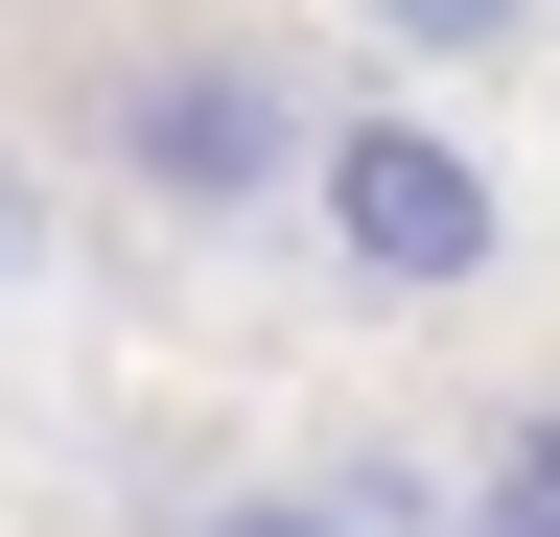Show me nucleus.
Listing matches in <instances>:
<instances>
[{"label":"nucleus","instance_id":"1","mask_svg":"<svg viewBox=\"0 0 560 537\" xmlns=\"http://www.w3.org/2000/svg\"><path fill=\"white\" fill-rule=\"evenodd\" d=\"M70 141H94L117 211H164V234H257V211H304L327 71H304L280 24H187V0H140V24H70Z\"/></svg>","mask_w":560,"mask_h":537},{"label":"nucleus","instance_id":"2","mask_svg":"<svg viewBox=\"0 0 560 537\" xmlns=\"http://www.w3.org/2000/svg\"><path fill=\"white\" fill-rule=\"evenodd\" d=\"M304 234H327L350 304H467L490 257H514V187H490L420 94H350L327 141H304Z\"/></svg>","mask_w":560,"mask_h":537},{"label":"nucleus","instance_id":"3","mask_svg":"<svg viewBox=\"0 0 560 537\" xmlns=\"http://www.w3.org/2000/svg\"><path fill=\"white\" fill-rule=\"evenodd\" d=\"M444 537H560V397H490V421H467Z\"/></svg>","mask_w":560,"mask_h":537},{"label":"nucleus","instance_id":"4","mask_svg":"<svg viewBox=\"0 0 560 537\" xmlns=\"http://www.w3.org/2000/svg\"><path fill=\"white\" fill-rule=\"evenodd\" d=\"M350 24H374V47H420V71H514L560 0H350Z\"/></svg>","mask_w":560,"mask_h":537},{"label":"nucleus","instance_id":"5","mask_svg":"<svg viewBox=\"0 0 560 537\" xmlns=\"http://www.w3.org/2000/svg\"><path fill=\"white\" fill-rule=\"evenodd\" d=\"M187 537H374V514H350V491H210Z\"/></svg>","mask_w":560,"mask_h":537},{"label":"nucleus","instance_id":"6","mask_svg":"<svg viewBox=\"0 0 560 537\" xmlns=\"http://www.w3.org/2000/svg\"><path fill=\"white\" fill-rule=\"evenodd\" d=\"M0 304H24V164H0Z\"/></svg>","mask_w":560,"mask_h":537}]
</instances>
